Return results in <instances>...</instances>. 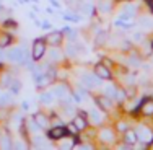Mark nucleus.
I'll use <instances>...</instances> for the list:
<instances>
[{
  "instance_id": "nucleus-30",
  "label": "nucleus",
  "mask_w": 153,
  "mask_h": 150,
  "mask_svg": "<svg viewBox=\"0 0 153 150\" xmlns=\"http://www.w3.org/2000/svg\"><path fill=\"white\" fill-rule=\"evenodd\" d=\"M65 2H67L70 7H76V0H65Z\"/></svg>"
},
{
  "instance_id": "nucleus-7",
  "label": "nucleus",
  "mask_w": 153,
  "mask_h": 150,
  "mask_svg": "<svg viewBox=\"0 0 153 150\" xmlns=\"http://www.w3.org/2000/svg\"><path fill=\"white\" fill-rule=\"evenodd\" d=\"M138 23H140L142 30H152V28H153V20L150 16H142Z\"/></svg>"
},
{
  "instance_id": "nucleus-22",
  "label": "nucleus",
  "mask_w": 153,
  "mask_h": 150,
  "mask_svg": "<svg viewBox=\"0 0 153 150\" xmlns=\"http://www.w3.org/2000/svg\"><path fill=\"white\" fill-rule=\"evenodd\" d=\"M10 101H12V96H10V95H2V96H0V106L8 104Z\"/></svg>"
},
{
  "instance_id": "nucleus-17",
  "label": "nucleus",
  "mask_w": 153,
  "mask_h": 150,
  "mask_svg": "<svg viewBox=\"0 0 153 150\" xmlns=\"http://www.w3.org/2000/svg\"><path fill=\"white\" fill-rule=\"evenodd\" d=\"M101 140H104V142H111L112 140V132L111 131H108V129H104L103 132H101Z\"/></svg>"
},
{
  "instance_id": "nucleus-4",
  "label": "nucleus",
  "mask_w": 153,
  "mask_h": 150,
  "mask_svg": "<svg viewBox=\"0 0 153 150\" xmlns=\"http://www.w3.org/2000/svg\"><path fill=\"white\" fill-rule=\"evenodd\" d=\"M47 43H49V44H52V46H59L60 43H62V33H59V31L51 33V34L47 36Z\"/></svg>"
},
{
  "instance_id": "nucleus-3",
  "label": "nucleus",
  "mask_w": 153,
  "mask_h": 150,
  "mask_svg": "<svg viewBox=\"0 0 153 150\" xmlns=\"http://www.w3.org/2000/svg\"><path fill=\"white\" fill-rule=\"evenodd\" d=\"M138 134V139H140L142 142H145V144H150V142H153V132L150 129H147L145 126H140L137 131Z\"/></svg>"
},
{
  "instance_id": "nucleus-6",
  "label": "nucleus",
  "mask_w": 153,
  "mask_h": 150,
  "mask_svg": "<svg viewBox=\"0 0 153 150\" xmlns=\"http://www.w3.org/2000/svg\"><path fill=\"white\" fill-rule=\"evenodd\" d=\"M94 72H96L98 77H101V78H109L111 77V74H109V70L106 67H104L103 64H98L96 67H94Z\"/></svg>"
},
{
  "instance_id": "nucleus-9",
  "label": "nucleus",
  "mask_w": 153,
  "mask_h": 150,
  "mask_svg": "<svg viewBox=\"0 0 153 150\" xmlns=\"http://www.w3.org/2000/svg\"><path fill=\"white\" fill-rule=\"evenodd\" d=\"M142 113H143V114H147V116L153 114V101H150V100L145 101L143 106H142Z\"/></svg>"
},
{
  "instance_id": "nucleus-15",
  "label": "nucleus",
  "mask_w": 153,
  "mask_h": 150,
  "mask_svg": "<svg viewBox=\"0 0 153 150\" xmlns=\"http://www.w3.org/2000/svg\"><path fill=\"white\" fill-rule=\"evenodd\" d=\"M12 43V38L8 34H0V47H7Z\"/></svg>"
},
{
  "instance_id": "nucleus-31",
  "label": "nucleus",
  "mask_w": 153,
  "mask_h": 150,
  "mask_svg": "<svg viewBox=\"0 0 153 150\" xmlns=\"http://www.w3.org/2000/svg\"><path fill=\"white\" fill-rule=\"evenodd\" d=\"M18 88H20V85H18V82H13V90L18 91Z\"/></svg>"
},
{
  "instance_id": "nucleus-13",
  "label": "nucleus",
  "mask_w": 153,
  "mask_h": 150,
  "mask_svg": "<svg viewBox=\"0 0 153 150\" xmlns=\"http://www.w3.org/2000/svg\"><path fill=\"white\" fill-rule=\"evenodd\" d=\"M74 124H75L76 129H85V127H86V121H85L83 116H76L75 121H74Z\"/></svg>"
},
{
  "instance_id": "nucleus-29",
  "label": "nucleus",
  "mask_w": 153,
  "mask_h": 150,
  "mask_svg": "<svg viewBox=\"0 0 153 150\" xmlns=\"http://www.w3.org/2000/svg\"><path fill=\"white\" fill-rule=\"evenodd\" d=\"M72 145H74V142H72V140H67V142H62V147H67V149H70Z\"/></svg>"
},
{
  "instance_id": "nucleus-28",
  "label": "nucleus",
  "mask_w": 153,
  "mask_h": 150,
  "mask_svg": "<svg viewBox=\"0 0 153 150\" xmlns=\"http://www.w3.org/2000/svg\"><path fill=\"white\" fill-rule=\"evenodd\" d=\"M82 12L83 13H91V5H83L82 7Z\"/></svg>"
},
{
  "instance_id": "nucleus-19",
  "label": "nucleus",
  "mask_w": 153,
  "mask_h": 150,
  "mask_svg": "<svg viewBox=\"0 0 153 150\" xmlns=\"http://www.w3.org/2000/svg\"><path fill=\"white\" fill-rule=\"evenodd\" d=\"M104 41H106V33L101 31L100 34L96 36V41H94V44H96V46H103V44H104Z\"/></svg>"
},
{
  "instance_id": "nucleus-26",
  "label": "nucleus",
  "mask_w": 153,
  "mask_h": 150,
  "mask_svg": "<svg viewBox=\"0 0 153 150\" xmlns=\"http://www.w3.org/2000/svg\"><path fill=\"white\" fill-rule=\"evenodd\" d=\"M132 39L134 41H142V39H143V34H142V33H134V36H132Z\"/></svg>"
},
{
  "instance_id": "nucleus-21",
  "label": "nucleus",
  "mask_w": 153,
  "mask_h": 150,
  "mask_svg": "<svg viewBox=\"0 0 153 150\" xmlns=\"http://www.w3.org/2000/svg\"><path fill=\"white\" fill-rule=\"evenodd\" d=\"M90 118L93 119V122H94V124H100V122H101V116H100V113L94 111V109H93V111H90Z\"/></svg>"
},
{
  "instance_id": "nucleus-5",
  "label": "nucleus",
  "mask_w": 153,
  "mask_h": 150,
  "mask_svg": "<svg viewBox=\"0 0 153 150\" xmlns=\"http://www.w3.org/2000/svg\"><path fill=\"white\" fill-rule=\"evenodd\" d=\"M82 82L85 87H88V88H94V87L98 85V78L93 75H83L82 77Z\"/></svg>"
},
{
  "instance_id": "nucleus-10",
  "label": "nucleus",
  "mask_w": 153,
  "mask_h": 150,
  "mask_svg": "<svg viewBox=\"0 0 153 150\" xmlns=\"http://www.w3.org/2000/svg\"><path fill=\"white\" fill-rule=\"evenodd\" d=\"M104 95H106L108 98H116V95H117V90H116V87L108 85V87H104Z\"/></svg>"
},
{
  "instance_id": "nucleus-27",
  "label": "nucleus",
  "mask_w": 153,
  "mask_h": 150,
  "mask_svg": "<svg viewBox=\"0 0 153 150\" xmlns=\"http://www.w3.org/2000/svg\"><path fill=\"white\" fill-rule=\"evenodd\" d=\"M67 54H68V56H72V57H74L75 54H76V51L74 49V46H70V44L67 46Z\"/></svg>"
},
{
  "instance_id": "nucleus-24",
  "label": "nucleus",
  "mask_w": 153,
  "mask_h": 150,
  "mask_svg": "<svg viewBox=\"0 0 153 150\" xmlns=\"http://www.w3.org/2000/svg\"><path fill=\"white\" fill-rule=\"evenodd\" d=\"M49 57H51V60H59L60 59V52L57 49H54V51H51Z\"/></svg>"
},
{
  "instance_id": "nucleus-14",
  "label": "nucleus",
  "mask_w": 153,
  "mask_h": 150,
  "mask_svg": "<svg viewBox=\"0 0 153 150\" xmlns=\"http://www.w3.org/2000/svg\"><path fill=\"white\" fill-rule=\"evenodd\" d=\"M41 101L46 104H51L54 101V91H51V93H42L41 95Z\"/></svg>"
},
{
  "instance_id": "nucleus-11",
  "label": "nucleus",
  "mask_w": 153,
  "mask_h": 150,
  "mask_svg": "<svg viewBox=\"0 0 153 150\" xmlns=\"http://www.w3.org/2000/svg\"><path fill=\"white\" fill-rule=\"evenodd\" d=\"M34 119H36V124H38L39 127H46L47 126V118H46L44 114H41V113H39V114H36Z\"/></svg>"
},
{
  "instance_id": "nucleus-12",
  "label": "nucleus",
  "mask_w": 153,
  "mask_h": 150,
  "mask_svg": "<svg viewBox=\"0 0 153 150\" xmlns=\"http://www.w3.org/2000/svg\"><path fill=\"white\" fill-rule=\"evenodd\" d=\"M49 82H51V77H49V75L36 77V85H38V87H46Z\"/></svg>"
},
{
  "instance_id": "nucleus-16",
  "label": "nucleus",
  "mask_w": 153,
  "mask_h": 150,
  "mask_svg": "<svg viewBox=\"0 0 153 150\" xmlns=\"http://www.w3.org/2000/svg\"><path fill=\"white\" fill-rule=\"evenodd\" d=\"M109 100H111V98H108V96L104 98L103 96V98H100V100H98V103L103 106L104 109H108V111H109V109H111V101H109Z\"/></svg>"
},
{
  "instance_id": "nucleus-23",
  "label": "nucleus",
  "mask_w": 153,
  "mask_h": 150,
  "mask_svg": "<svg viewBox=\"0 0 153 150\" xmlns=\"http://www.w3.org/2000/svg\"><path fill=\"white\" fill-rule=\"evenodd\" d=\"M100 10L101 12H109V10H111V2H101L100 3Z\"/></svg>"
},
{
  "instance_id": "nucleus-32",
  "label": "nucleus",
  "mask_w": 153,
  "mask_h": 150,
  "mask_svg": "<svg viewBox=\"0 0 153 150\" xmlns=\"http://www.w3.org/2000/svg\"><path fill=\"white\" fill-rule=\"evenodd\" d=\"M117 127H119V129H121V131H126V124H122V122H121V124H119V126H117Z\"/></svg>"
},
{
  "instance_id": "nucleus-18",
  "label": "nucleus",
  "mask_w": 153,
  "mask_h": 150,
  "mask_svg": "<svg viewBox=\"0 0 153 150\" xmlns=\"http://www.w3.org/2000/svg\"><path fill=\"white\" fill-rule=\"evenodd\" d=\"M54 95H57V96L67 100V88H64V87H57V88L54 90Z\"/></svg>"
},
{
  "instance_id": "nucleus-2",
  "label": "nucleus",
  "mask_w": 153,
  "mask_h": 150,
  "mask_svg": "<svg viewBox=\"0 0 153 150\" xmlns=\"http://www.w3.org/2000/svg\"><path fill=\"white\" fill-rule=\"evenodd\" d=\"M44 51H46V44L42 39H36L34 46H33V59L39 60L42 56H44Z\"/></svg>"
},
{
  "instance_id": "nucleus-8",
  "label": "nucleus",
  "mask_w": 153,
  "mask_h": 150,
  "mask_svg": "<svg viewBox=\"0 0 153 150\" xmlns=\"http://www.w3.org/2000/svg\"><path fill=\"white\" fill-rule=\"evenodd\" d=\"M64 135H65L64 127H54V129H51V132H49V137H52V139H60V137H64Z\"/></svg>"
},
{
  "instance_id": "nucleus-25",
  "label": "nucleus",
  "mask_w": 153,
  "mask_h": 150,
  "mask_svg": "<svg viewBox=\"0 0 153 150\" xmlns=\"http://www.w3.org/2000/svg\"><path fill=\"white\" fill-rule=\"evenodd\" d=\"M0 144H2V147H3V149H8L10 145H12V144H10V140H8V135H3L2 140H0Z\"/></svg>"
},
{
  "instance_id": "nucleus-1",
  "label": "nucleus",
  "mask_w": 153,
  "mask_h": 150,
  "mask_svg": "<svg viewBox=\"0 0 153 150\" xmlns=\"http://www.w3.org/2000/svg\"><path fill=\"white\" fill-rule=\"evenodd\" d=\"M7 57L12 62H23L26 59V51H25L23 47H13L12 51H8Z\"/></svg>"
},
{
  "instance_id": "nucleus-20",
  "label": "nucleus",
  "mask_w": 153,
  "mask_h": 150,
  "mask_svg": "<svg viewBox=\"0 0 153 150\" xmlns=\"http://www.w3.org/2000/svg\"><path fill=\"white\" fill-rule=\"evenodd\" d=\"M135 140H137L135 132H132V131H127V132H126V142H129V144H134Z\"/></svg>"
}]
</instances>
